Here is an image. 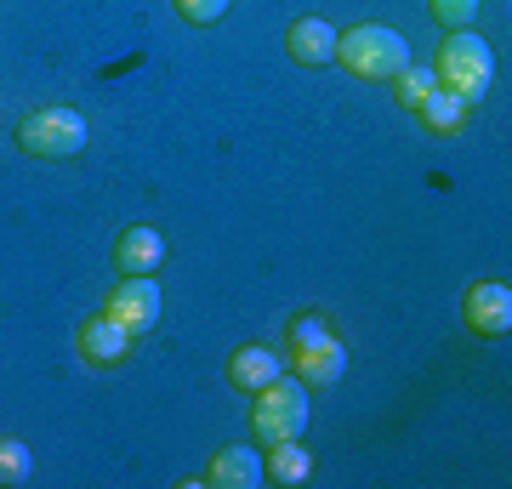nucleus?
Masks as SVG:
<instances>
[{"instance_id": "obj_1", "label": "nucleus", "mask_w": 512, "mask_h": 489, "mask_svg": "<svg viewBox=\"0 0 512 489\" xmlns=\"http://www.w3.org/2000/svg\"><path fill=\"white\" fill-rule=\"evenodd\" d=\"M433 80H439L444 91H456L461 103H478L495 80L490 40H478L473 29H444L439 52H433Z\"/></svg>"}, {"instance_id": "obj_2", "label": "nucleus", "mask_w": 512, "mask_h": 489, "mask_svg": "<svg viewBox=\"0 0 512 489\" xmlns=\"http://www.w3.org/2000/svg\"><path fill=\"white\" fill-rule=\"evenodd\" d=\"M336 63L353 80H393L399 69H410V46L387 23H353V29L336 35Z\"/></svg>"}, {"instance_id": "obj_3", "label": "nucleus", "mask_w": 512, "mask_h": 489, "mask_svg": "<svg viewBox=\"0 0 512 489\" xmlns=\"http://www.w3.org/2000/svg\"><path fill=\"white\" fill-rule=\"evenodd\" d=\"M92 126H86V114L69 109V103H46V109H29L12 131V143L29 154V160H74L80 148H86Z\"/></svg>"}, {"instance_id": "obj_4", "label": "nucleus", "mask_w": 512, "mask_h": 489, "mask_svg": "<svg viewBox=\"0 0 512 489\" xmlns=\"http://www.w3.org/2000/svg\"><path fill=\"white\" fill-rule=\"evenodd\" d=\"M256 410H251V438L268 450L279 438H302L308 433V387L296 376H274L262 393H251Z\"/></svg>"}, {"instance_id": "obj_5", "label": "nucleus", "mask_w": 512, "mask_h": 489, "mask_svg": "<svg viewBox=\"0 0 512 489\" xmlns=\"http://www.w3.org/2000/svg\"><path fill=\"white\" fill-rule=\"evenodd\" d=\"M461 325L473 330L478 342H501V336L512 330L507 279H478V285H467V296H461Z\"/></svg>"}, {"instance_id": "obj_6", "label": "nucleus", "mask_w": 512, "mask_h": 489, "mask_svg": "<svg viewBox=\"0 0 512 489\" xmlns=\"http://www.w3.org/2000/svg\"><path fill=\"white\" fill-rule=\"evenodd\" d=\"M103 313L120 319L131 336H148V330L160 325V285H154V273H126V279L109 290Z\"/></svg>"}, {"instance_id": "obj_7", "label": "nucleus", "mask_w": 512, "mask_h": 489, "mask_svg": "<svg viewBox=\"0 0 512 489\" xmlns=\"http://www.w3.org/2000/svg\"><path fill=\"white\" fill-rule=\"evenodd\" d=\"M74 353L92 364V370H114V364L131 353V330L97 308L92 319H80V330H74Z\"/></svg>"}, {"instance_id": "obj_8", "label": "nucleus", "mask_w": 512, "mask_h": 489, "mask_svg": "<svg viewBox=\"0 0 512 489\" xmlns=\"http://www.w3.org/2000/svg\"><path fill=\"white\" fill-rule=\"evenodd\" d=\"M205 484L211 489H262L268 484L262 450H256V444H222V450L205 461Z\"/></svg>"}, {"instance_id": "obj_9", "label": "nucleus", "mask_w": 512, "mask_h": 489, "mask_svg": "<svg viewBox=\"0 0 512 489\" xmlns=\"http://www.w3.org/2000/svg\"><path fill=\"white\" fill-rule=\"evenodd\" d=\"M222 370H228V387H234V393H262L274 376H285V353H274L268 342H245V347L228 353Z\"/></svg>"}, {"instance_id": "obj_10", "label": "nucleus", "mask_w": 512, "mask_h": 489, "mask_svg": "<svg viewBox=\"0 0 512 489\" xmlns=\"http://www.w3.org/2000/svg\"><path fill=\"white\" fill-rule=\"evenodd\" d=\"M336 23L330 18H296L291 29H285V52H291V63H302V69H330L336 63Z\"/></svg>"}, {"instance_id": "obj_11", "label": "nucleus", "mask_w": 512, "mask_h": 489, "mask_svg": "<svg viewBox=\"0 0 512 489\" xmlns=\"http://www.w3.org/2000/svg\"><path fill=\"white\" fill-rule=\"evenodd\" d=\"M165 262V234L160 228H148V222H131V228H120V239H114V273L126 279V273H154Z\"/></svg>"}, {"instance_id": "obj_12", "label": "nucleus", "mask_w": 512, "mask_h": 489, "mask_svg": "<svg viewBox=\"0 0 512 489\" xmlns=\"http://www.w3.org/2000/svg\"><path fill=\"white\" fill-rule=\"evenodd\" d=\"M285 364H296V381H302V387H336L342 370H348V347H342V336H325L319 347L285 353Z\"/></svg>"}, {"instance_id": "obj_13", "label": "nucleus", "mask_w": 512, "mask_h": 489, "mask_svg": "<svg viewBox=\"0 0 512 489\" xmlns=\"http://www.w3.org/2000/svg\"><path fill=\"white\" fill-rule=\"evenodd\" d=\"M262 467H268V484L296 489V484H308V478H313V455H308L302 438H279V444L262 450Z\"/></svg>"}, {"instance_id": "obj_14", "label": "nucleus", "mask_w": 512, "mask_h": 489, "mask_svg": "<svg viewBox=\"0 0 512 489\" xmlns=\"http://www.w3.org/2000/svg\"><path fill=\"white\" fill-rule=\"evenodd\" d=\"M467 109H473V103H461L456 91H444V86H433L427 91V103H421V126L433 131V137H456L461 126H467Z\"/></svg>"}, {"instance_id": "obj_15", "label": "nucleus", "mask_w": 512, "mask_h": 489, "mask_svg": "<svg viewBox=\"0 0 512 489\" xmlns=\"http://www.w3.org/2000/svg\"><path fill=\"white\" fill-rule=\"evenodd\" d=\"M325 336H336V325H330V313H325V308H308V313H296L291 325H285V353H302V347H319Z\"/></svg>"}, {"instance_id": "obj_16", "label": "nucleus", "mask_w": 512, "mask_h": 489, "mask_svg": "<svg viewBox=\"0 0 512 489\" xmlns=\"http://www.w3.org/2000/svg\"><path fill=\"white\" fill-rule=\"evenodd\" d=\"M387 86H393V97H399V109L416 114L421 103H427V91L439 86V80H433V63H410V69H399Z\"/></svg>"}, {"instance_id": "obj_17", "label": "nucleus", "mask_w": 512, "mask_h": 489, "mask_svg": "<svg viewBox=\"0 0 512 489\" xmlns=\"http://www.w3.org/2000/svg\"><path fill=\"white\" fill-rule=\"evenodd\" d=\"M29 472H35V455L23 438H0V489H18L29 484Z\"/></svg>"}, {"instance_id": "obj_18", "label": "nucleus", "mask_w": 512, "mask_h": 489, "mask_svg": "<svg viewBox=\"0 0 512 489\" xmlns=\"http://www.w3.org/2000/svg\"><path fill=\"white\" fill-rule=\"evenodd\" d=\"M171 6H177V18H183V23H194V29H211V23L228 18V6H234V0H171Z\"/></svg>"}, {"instance_id": "obj_19", "label": "nucleus", "mask_w": 512, "mask_h": 489, "mask_svg": "<svg viewBox=\"0 0 512 489\" xmlns=\"http://www.w3.org/2000/svg\"><path fill=\"white\" fill-rule=\"evenodd\" d=\"M478 6H484V0H427V12H433L444 29H467V23L478 18Z\"/></svg>"}]
</instances>
